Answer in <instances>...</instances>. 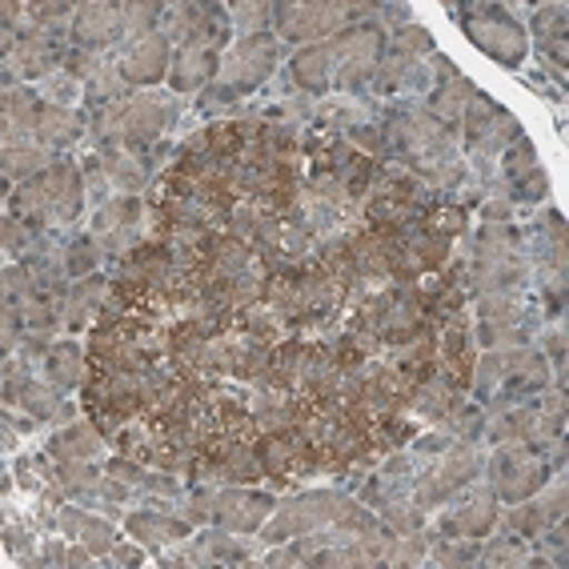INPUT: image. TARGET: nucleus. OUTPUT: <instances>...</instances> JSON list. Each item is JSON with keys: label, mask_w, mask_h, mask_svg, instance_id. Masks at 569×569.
<instances>
[{"label": "nucleus", "mask_w": 569, "mask_h": 569, "mask_svg": "<svg viewBox=\"0 0 569 569\" xmlns=\"http://www.w3.org/2000/svg\"><path fill=\"white\" fill-rule=\"evenodd\" d=\"M373 521L377 518L366 509V501L337 493V489H309V493H297V498L281 501L273 509V518L261 526V541L264 546H284V541L309 538L321 529H341L346 538H353L357 529L373 526Z\"/></svg>", "instance_id": "obj_1"}, {"label": "nucleus", "mask_w": 569, "mask_h": 569, "mask_svg": "<svg viewBox=\"0 0 569 569\" xmlns=\"http://www.w3.org/2000/svg\"><path fill=\"white\" fill-rule=\"evenodd\" d=\"M84 204V181L77 173L72 161H52L44 173H37L32 181H24L12 193V213L29 221L37 233L41 229H64L81 217Z\"/></svg>", "instance_id": "obj_2"}, {"label": "nucleus", "mask_w": 569, "mask_h": 569, "mask_svg": "<svg viewBox=\"0 0 569 569\" xmlns=\"http://www.w3.org/2000/svg\"><path fill=\"white\" fill-rule=\"evenodd\" d=\"M277 57H281V44H277L273 32H261V37H249V41H237L233 49L221 57V69H217L213 97H204V109H221L229 101H241L249 92L261 89L277 69Z\"/></svg>", "instance_id": "obj_3"}, {"label": "nucleus", "mask_w": 569, "mask_h": 569, "mask_svg": "<svg viewBox=\"0 0 569 569\" xmlns=\"http://www.w3.org/2000/svg\"><path fill=\"white\" fill-rule=\"evenodd\" d=\"M546 449H541V446H526V441H506V446L493 453L489 486H493L498 501H509V506H513V501L538 498V489L549 481Z\"/></svg>", "instance_id": "obj_4"}, {"label": "nucleus", "mask_w": 569, "mask_h": 569, "mask_svg": "<svg viewBox=\"0 0 569 569\" xmlns=\"http://www.w3.org/2000/svg\"><path fill=\"white\" fill-rule=\"evenodd\" d=\"M478 469H481V449L473 446V441H453V446H449L446 453H438V461L413 481L409 498L429 513V509L446 506L461 486H469V481L478 478Z\"/></svg>", "instance_id": "obj_5"}, {"label": "nucleus", "mask_w": 569, "mask_h": 569, "mask_svg": "<svg viewBox=\"0 0 569 569\" xmlns=\"http://www.w3.org/2000/svg\"><path fill=\"white\" fill-rule=\"evenodd\" d=\"M466 37L478 44L486 57H493L501 69H521V61H526V52H529L526 29H521L506 9H498V4H469Z\"/></svg>", "instance_id": "obj_6"}, {"label": "nucleus", "mask_w": 569, "mask_h": 569, "mask_svg": "<svg viewBox=\"0 0 569 569\" xmlns=\"http://www.w3.org/2000/svg\"><path fill=\"white\" fill-rule=\"evenodd\" d=\"M366 4H333V0H321V4H277V32L289 37V41H333L341 32H349V24L357 17H366Z\"/></svg>", "instance_id": "obj_7"}, {"label": "nucleus", "mask_w": 569, "mask_h": 569, "mask_svg": "<svg viewBox=\"0 0 569 569\" xmlns=\"http://www.w3.org/2000/svg\"><path fill=\"white\" fill-rule=\"evenodd\" d=\"M453 506L441 513V538H486L498 526V493L493 486H478V478L453 493Z\"/></svg>", "instance_id": "obj_8"}, {"label": "nucleus", "mask_w": 569, "mask_h": 569, "mask_svg": "<svg viewBox=\"0 0 569 569\" xmlns=\"http://www.w3.org/2000/svg\"><path fill=\"white\" fill-rule=\"evenodd\" d=\"M124 84H157L169 77L173 69V41L164 32H144L137 41L124 44V52L117 57Z\"/></svg>", "instance_id": "obj_9"}, {"label": "nucleus", "mask_w": 569, "mask_h": 569, "mask_svg": "<svg viewBox=\"0 0 569 569\" xmlns=\"http://www.w3.org/2000/svg\"><path fill=\"white\" fill-rule=\"evenodd\" d=\"M277 501L269 493H257L249 486H233V489H217L213 498V521L233 533H261V526L273 518Z\"/></svg>", "instance_id": "obj_10"}, {"label": "nucleus", "mask_w": 569, "mask_h": 569, "mask_svg": "<svg viewBox=\"0 0 569 569\" xmlns=\"http://www.w3.org/2000/svg\"><path fill=\"white\" fill-rule=\"evenodd\" d=\"M77 49L89 52H104L109 44H117L124 37V21H121V4H81L77 17L69 24Z\"/></svg>", "instance_id": "obj_11"}, {"label": "nucleus", "mask_w": 569, "mask_h": 569, "mask_svg": "<svg viewBox=\"0 0 569 569\" xmlns=\"http://www.w3.org/2000/svg\"><path fill=\"white\" fill-rule=\"evenodd\" d=\"M124 529L132 533V541H141L144 549H164V546H184L189 538V521L164 513V509H141V513H129Z\"/></svg>", "instance_id": "obj_12"}, {"label": "nucleus", "mask_w": 569, "mask_h": 569, "mask_svg": "<svg viewBox=\"0 0 569 569\" xmlns=\"http://www.w3.org/2000/svg\"><path fill=\"white\" fill-rule=\"evenodd\" d=\"M44 101L32 89H9L4 92V149L37 141Z\"/></svg>", "instance_id": "obj_13"}, {"label": "nucleus", "mask_w": 569, "mask_h": 569, "mask_svg": "<svg viewBox=\"0 0 569 569\" xmlns=\"http://www.w3.org/2000/svg\"><path fill=\"white\" fill-rule=\"evenodd\" d=\"M57 529H61L69 541L89 546L97 558H109V549L121 541L117 538V529H112V521L92 518L89 509H77V506H61V513H57Z\"/></svg>", "instance_id": "obj_14"}, {"label": "nucleus", "mask_w": 569, "mask_h": 569, "mask_svg": "<svg viewBox=\"0 0 569 569\" xmlns=\"http://www.w3.org/2000/svg\"><path fill=\"white\" fill-rule=\"evenodd\" d=\"M104 433L97 429L92 417H81V421H69L61 433L49 438V458L52 461H92L101 453Z\"/></svg>", "instance_id": "obj_15"}, {"label": "nucleus", "mask_w": 569, "mask_h": 569, "mask_svg": "<svg viewBox=\"0 0 569 569\" xmlns=\"http://www.w3.org/2000/svg\"><path fill=\"white\" fill-rule=\"evenodd\" d=\"M217 69H221V52L213 49H181L173 57V69H169V84L173 92H197L204 84L217 81Z\"/></svg>", "instance_id": "obj_16"}, {"label": "nucleus", "mask_w": 569, "mask_h": 569, "mask_svg": "<svg viewBox=\"0 0 569 569\" xmlns=\"http://www.w3.org/2000/svg\"><path fill=\"white\" fill-rule=\"evenodd\" d=\"M97 164H101V173L109 177V184H117V189L129 197L141 193L144 181H149L141 157L132 153L129 144H104L101 153H97Z\"/></svg>", "instance_id": "obj_17"}, {"label": "nucleus", "mask_w": 569, "mask_h": 569, "mask_svg": "<svg viewBox=\"0 0 569 569\" xmlns=\"http://www.w3.org/2000/svg\"><path fill=\"white\" fill-rule=\"evenodd\" d=\"M84 117L72 109H61V104H44L41 109V124H37V144H44L49 153L57 149H69L72 141H81L84 137Z\"/></svg>", "instance_id": "obj_18"}, {"label": "nucleus", "mask_w": 569, "mask_h": 569, "mask_svg": "<svg viewBox=\"0 0 569 569\" xmlns=\"http://www.w3.org/2000/svg\"><path fill=\"white\" fill-rule=\"evenodd\" d=\"M84 369H89V353L77 341H57L52 353L44 357V381L57 386L61 393L84 386Z\"/></svg>", "instance_id": "obj_19"}, {"label": "nucleus", "mask_w": 569, "mask_h": 569, "mask_svg": "<svg viewBox=\"0 0 569 569\" xmlns=\"http://www.w3.org/2000/svg\"><path fill=\"white\" fill-rule=\"evenodd\" d=\"M112 281H104L101 273H89L81 277V281L69 289V306H64V326L77 333V329H84V321H89V313H97L101 309V301L109 297Z\"/></svg>", "instance_id": "obj_20"}, {"label": "nucleus", "mask_w": 569, "mask_h": 569, "mask_svg": "<svg viewBox=\"0 0 569 569\" xmlns=\"http://www.w3.org/2000/svg\"><path fill=\"white\" fill-rule=\"evenodd\" d=\"M197 549V566H229V561H249V541H237L233 538V529H224V526H213V529H204L201 538L193 541Z\"/></svg>", "instance_id": "obj_21"}, {"label": "nucleus", "mask_w": 569, "mask_h": 569, "mask_svg": "<svg viewBox=\"0 0 569 569\" xmlns=\"http://www.w3.org/2000/svg\"><path fill=\"white\" fill-rule=\"evenodd\" d=\"M144 217V204L141 197H129V193H117L109 201H101L97 209V221H92V237H104V233H117V229H137Z\"/></svg>", "instance_id": "obj_22"}, {"label": "nucleus", "mask_w": 569, "mask_h": 569, "mask_svg": "<svg viewBox=\"0 0 569 569\" xmlns=\"http://www.w3.org/2000/svg\"><path fill=\"white\" fill-rule=\"evenodd\" d=\"M52 164V153L44 144H17V149H4V181H32L37 173H44Z\"/></svg>", "instance_id": "obj_23"}, {"label": "nucleus", "mask_w": 569, "mask_h": 569, "mask_svg": "<svg viewBox=\"0 0 569 569\" xmlns=\"http://www.w3.org/2000/svg\"><path fill=\"white\" fill-rule=\"evenodd\" d=\"M61 397H64L61 389L49 386V381H29L17 406H21L24 413H32V421H52V417H64Z\"/></svg>", "instance_id": "obj_24"}, {"label": "nucleus", "mask_w": 569, "mask_h": 569, "mask_svg": "<svg viewBox=\"0 0 569 569\" xmlns=\"http://www.w3.org/2000/svg\"><path fill=\"white\" fill-rule=\"evenodd\" d=\"M57 481L64 493H101L104 473L92 461H57Z\"/></svg>", "instance_id": "obj_25"}, {"label": "nucleus", "mask_w": 569, "mask_h": 569, "mask_svg": "<svg viewBox=\"0 0 569 569\" xmlns=\"http://www.w3.org/2000/svg\"><path fill=\"white\" fill-rule=\"evenodd\" d=\"M498 521L501 526L513 533V538H538L541 529H549L546 526V518H541V509H538V501H513V509H506V513H498Z\"/></svg>", "instance_id": "obj_26"}, {"label": "nucleus", "mask_w": 569, "mask_h": 569, "mask_svg": "<svg viewBox=\"0 0 569 569\" xmlns=\"http://www.w3.org/2000/svg\"><path fill=\"white\" fill-rule=\"evenodd\" d=\"M381 518H386V526L393 529L397 538L426 529V509L417 506L413 498H397V501H389V506H381Z\"/></svg>", "instance_id": "obj_27"}, {"label": "nucleus", "mask_w": 569, "mask_h": 569, "mask_svg": "<svg viewBox=\"0 0 569 569\" xmlns=\"http://www.w3.org/2000/svg\"><path fill=\"white\" fill-rule=\"evenodd\" d=\"M101 244H97V237H77V241L64 244V277H89L97 273V261H101Z\"/></svg>", "instance_id": "obj_28"}, {"label": "nucleus", "mask_w": 569, "mask_h": 569, "mask_svg": "<svg viewBox=\"0 0 569 569\" xmlns=\"http://www.w3.org/2000/svg\"><path fill=\"white\" fill-rule=\"evenodd\" d=\"M441 429H449L453 441H478L481 433H486V413H481L478 406H466V401H461V406L441 421Z\"/></svg>", "instance_id": "obj_29"}, {"label": "nucleus", "mask_w": 569, "mask_h": 569, "mask_svg": "<svg viewBox=\"0 0 569 569\" xmlns=\"http://www.w3.org/2000/svg\"><path fill=\"white\" fill-rule=\"evenodd\" d=\"M161 4H137V0H129V4H121V21H124V37L129 41H137V37H144V32H157V21H161Z\"/></svg>", "instance_id": "obj_30"}, {"label": "nucleus", "mask_w": 569, "mask_h": 569, "mask_svg": "<svg viewBox=\"0 0 569 569\" xmlns=\"http://www.w3.org/2000/svg\"><path fill=\"white\" fill-rule=\"evenodd\" d=\"M269 17H273V4H233V9H229V21L241 32V41L261 37V32L269 29Z\"/></svg>", "instance_id": "obj_31"}, {"label": "nucleus", "mask_w": 569, "mask_h": 569, "mask_svg": "<svg viewBox=\"0 0 569 569\" xmlns=\"http://www.w3.org/2000/svg\"><path fill=\"white\" fill-rule=\"evenodd\" d=\"M84 84L81 81H72L69 72H52V77H44L41 81V89H37V97H41L44 104H61V109H69V101L72 97H77V92H81Z\"/></svg>", "instance_id": "obj_32"}, {"label": "nucleus", "mask_w": 569, "mask_h": 569, "mask_svg": "<svg viewBox=\"0 0 569 569\" xmlns=\"http://www.w3.org/2000/svg\"><path fill=\"white\" fill-rule=\"evenodd\" d=\"M526 541L518 538H501V541H489V549H481V566H526Z\"/></svg>", "instance_id": "obj_33"}, {"label": "nucleus", "mask_w": 569, "mask_h": 569, "mask_svg": "<svg viewBox=\"0 0 569 569\" xmlns=\"http://www.w3.org/2000/svg\"><path fill=\"white\" fill-rule=\"evenodd\" d=\"M29 381H32L29 361H24V357H21V361H17V357H9V361H4V401H9V406H17Z\"/></svg>", "instance_id": "obj_34"}, {"label": "nucleus", "mask_w": 569, "mask_h": 569, "mask_svg": "<svg viewBox=\"0 0 569 569\" xmlns=\"http://www.w3.org/2000/svg\"><path fill=\"white\" fill-rule=\"evenodd\" d=\"M533 32H538V41L566 37V9H561V4H546V9H538V17H533Z\"/></svg>", "instance_id": "obj_35"}, {"label": "nucleus", "mask_w": 569, "mask_h": 569, "mask_svg": "<svg viewBox=\"0 0 569 569\" xmlns=\"http://www.w3.org/2000/svg\"><path fill=\"white\" fill-rule=\"evenodd\" d=\"M104 473H109L112 481H124V486H132V489H141V481H144L141 461L124 458V453H117V458H112L109 466H104Z\"/></svg>", "instance_id": "obj_36"}, {"label": "nucleus", "mask_w": 569, "mask_h": 569, "mask_svg": "<svg viewBox=\"0 0 569 569\" xmlns=\"http://www.w3.org/2000/svg\"><path fill=\"white\" fill-rule=\"evenodd\" d=\"M109 561H112V566H141V561H144V553H141V549L121 546V541H117V546L109 549Z\"/></svg>", "instance_id": "obj_37"}, {"label": "nucleus", "mask_w": 569, "mask_h": 569, "mask_svg": "<svg viewBox=\"0 0 569 569\" xmlns=\"http://www.w3.org/2000/svg\"><path fill=\"white\" fill-rule=\"evenodd\" d=\"M41 561L44 566H69V549H64V541H44Z\"/></svg>", "instance_id": "obj_38"}, {"label": "nucleus", "mask_w": 569, "mask_h": 569, "mask_svg": "<svg viewBox=\"0 0 569 569\" xmlns=\"http://www.w3.org/2000/svg\"><path fill=\"white\" fill-rule=\"evenodd\" d=\"M264 566H306V561H301L297 549H273V553L264 558Z\"/></svg>", "instance_id": "obj_39"}, {"label": "nucleus", "mask_w": 569, "mask_h": 569, "mask_svg": "<svg viewBox=\"0 0 569 569\" xmlns=\"http://www.w3.org/2000/svg\"><path fill=\"white\" fill-rule=\"evenodd\" d=\"M481 217H486V221H506V217H509V197H506V201H489Z\"/></svg>", "instance_id": "obj_40"}]
</instances>
